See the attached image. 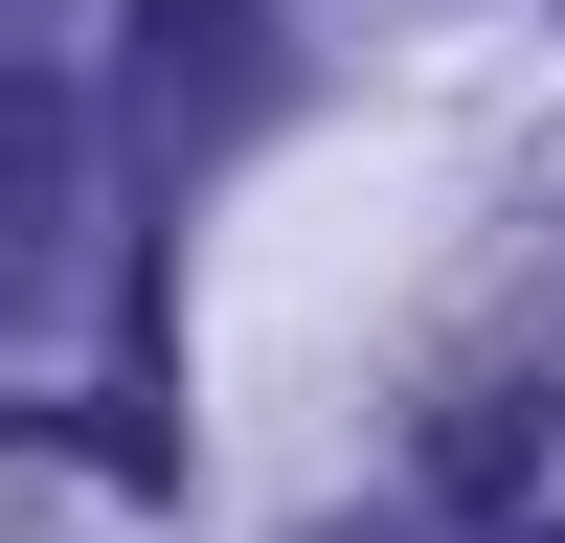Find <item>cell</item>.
Segmentation results:
<instances>
[{
    "label": "cell",
    "mask_w": 565,
    "mask_h": 543,
    "mask_svg": "<svg viewBox=\"0 0 565 543\" xmlns=\"http://www.w3.org/2000/svg\"><path fill=\"white\" fill-rule=\"evenodd\" d=\"M136 136H159V159H226V136H249V91H271V0H136Z\"/></svg>",
    "instance_id": "6da1fadb"
},
{
    "label": "cell",
    "mask_w": 565,
    "mask_h": 543,
    "mask_svg": "<svg viewBox=\"0 0 565 543\" xmlns=\"http://www.w3.org/2000/svg\"><path fill=\"white\" fill-rule=\"evenodd\" d=\"M498 543H543V521H498Z\"/></svg>",
    "instance_id": "7a4b0ae2"
}]
</instances>
